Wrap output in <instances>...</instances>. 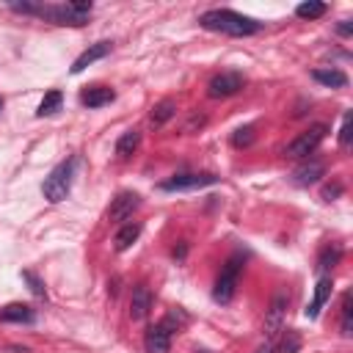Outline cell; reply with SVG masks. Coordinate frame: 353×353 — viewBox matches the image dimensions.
Returning <instances> with one entry per match:
<instances>
[{"mask_svg":"<svg viewBox=\"0 0 353 353\" xmlns=\"http://www.w3.org/2000/svg\"><path fill=\"white\" fill-rule=\"evenodd\" d=\"M174 113H176V102H174V99H163V102H157V105L152 108L149 124H152V127H163Z\"/></svg>","mask_w":353,"mask_h":353,"instance_id":"19","label":"cell"},{"mask_svg":"<svg viewBox=\"0 0 353 353\" xmlns=\"http://www.w3.org/2000/svg\"><path fill=\"white\" fill-rule=\"evenodd\" d=\"M141 237V223H135V221H130V223H124L119 232H116V237H113V245H116V251H127L135 240Z\"/></svg>","mask_w":353,"mask_h":353,"instance_id":"17","label":"cell"},{"mask_svg":"<svg viewBox=\"0 0 353 353\" xmlns=\"http://www.w3.org/2000/svg\"><path fill=\"white\" fill-rule=\"evenodd\" d=\"M243 74H237V72H221V74H215L212 80H210V85H207V94L212 97V99H223V97H232V94H237L240 88H243Z\"/></svg>","mask_w":353,"mask_h":353,"instance_id":"8","label":"cell"},{"mask_svg":"<svg viewBox=\"0 0 353 353\" xmlns=\"http://www.w3.org/2000/svg\"><path fill=\"white\" fill-rule=\"evenodd\" d=\"M339 143H342V146H347V143H350V113H345V119H342V130H339Z\"/></svg>","mask_w":353,"mask_h":353,"instance_id":"27","label":"cell"},{"mask_svg":"<svg viewBox=\"0 0 353 353\" xmlns=\"http://www.w3.org/2000/svg\"><path fill=\"white\" fill-rule=\"evenodd\" d=\"M22 279L30 284V292H33V295H39V298H44V295H47V292H44V287H41V281H39L30 270H22Z\"/></svg>","mask_w":353,"mask_h":353,"instance_id":"26","label":"cell"},{"mask_svg":"<svg viewBox=\"0 0 353 353\" xmlns=\"http://www.w3.org/2000/svg\"><path fill=\"white\" fill-rule=\"evenodd\" d=\"M251 141H254V127H251V124L237 127L234 135H232V143H234L237 149H240V146H251Z\"/></svg>","mask_w":353,"mask_h":353,"instance_id":"24","label":"cell"},{"mask_svg":"<svg viewBox=\"0 0 353 353\" xmlns=\"http://www.w3.org/2000/svg\"><path fill=\"white\" fill-rule=\"evenodd\" d=\"M353 334V317H350V295L342 298V336Z\"/></svg>","mask_w":353,"mask_h":353,"instance_id":"25","label":"cell"},{"mask_svg":"<svg viewBox=\"0 0 353 353\" xmlns=\"http://www.w3.org/2000/svg\"><path fill=\"white\" fill-rule=\"evenodd\" d=\"M339 193H342V185H328V188H323V199H325V201L336 199Z\"/></svg>","mask_w":353,"mask_h":353,"instance_id":"29","label":"cell"},{"mask_svg":"<svg viewBox=\"0 0 353 353\" xmlns=\"http://www.w3.org/2000/svg\"><path fill=\"white\" fill-rule=\"evenodd\" d=\"M207 185H218V176L215 174H176V176H171V179H165L163 185H160V190H168V193H174V190H199V188H207Z\"/></svg>","mask_w":353,"mask_h":353,"instance_id":"6","label":"cell"},{"mask_svg":"<svg viewBox=\"0 0 353 353\" xmlns=\"http://www.w3.org/2000/svg\"><path fill=\"white\" fill-rule=\"evenodd\" d=\"M287 303H290L287 292H284V290H279V292L273 295L270 306H268V314H265V339H279V336H281V331H284Z\"/></svg>","mask_w":353,"mask_h":353,"instance_id":"5","label":"cell"},{"mask_svg":"<svg viewBox=\"0 0 353 353\" xmlns=\"http://www.w3.org/2000/svg\"><path fill=\"white\" fill-rule=\"evenodd\" d=\"M174 256H176V259H185V245H179V248H174Z\"/></svg>","mask_w":353,"mask_h":353,"instance_id":"31","label":"cell"},{"mask_svg":"<svg viewBox=\"0 0 353 353\" xmlns=\"http://www.w3.org/2000/svg\"><path fill=\"white\" fill-rule=\"evenodd\" d=\"M143 347H146V353H168L171 350V331L163 323L149 325L146 336H143Z\"/></svg>","mask_w":353,"mask_h":353,"instance_id":"9","label":"cell"},{"mask_svg":"<svg viewBox=\"0 0 353 353\" xmlns=\"http://www.w3.org/2000/svg\"><path fill=\"white\" fill-rule=\"evenodd\" d=\"M138 146H141V132H138V130H127V132L116 141V157H119V160H127V157L135 154Z\"/></svg>","mask_w":353,"mask_h":353,"instance_id":"16","label":"cell"},{"mask_svg":"<svg viewBox=\"0 0 353 353\" xmlns=\"http://www.w3.org/2000/svg\"><path fill=\"white\" fill-rule=\"evenodd\" d=\"M149 309H152V292H149L146 284H138L132 290V298H130V317L132 320H143L149 314Z\"/></svg>","mask_w":353,"mask_h":353,"instance_id":"12","label":"cell"},{"mask_svg":"<svg viewBox=\"0 0 353 353\" xmlns=\"http://www.w3.org/2000/svg\"><path fill=\"white\" fill-rule=\"evenodd\" d=\"M339 259H342V248H339V245H328V248H323V254H320V259H317V270L325 273V270H331Z\"/></svg>","mask_w":353,"mask_h":353,"instance_id":"21","label":"cell"},{"mask_svg":"<svg viewBox=\"0 0 353 353\" xmlns=\"http://www.w3.org/2000/svg\"><path fill=\"white\" fill-rule=\"evenodd\" d=\"M110 52V41H97V44H91L74 63H72V74H80L85 66H91L94 61H99V58H105Z\"/></svg>","mask_w":353,"mask_h":353,"instance_id":"13","label":"cell"},{"mask_svg":"<svg viewBox=\"0 0 353 353\" xmlns=\"http://www.w3.org/2000/svg\"><path fill=\"white\" fill-rule=\"evenodd\" d=\"M298 350H301V336H298V331H292V328L281 331V336H279V353H298Z\"/></svg>","mask_w":353,"mask_h":353,"instance_id":"22","label":"cell"},{"mask_svg":"<svg viewBox=\"0 0 353 353\" xmlns=\"http://www.w3.org/2000/svg\"><path fill=\"white\" fill-rule=\"evenodd\" d=\"M240 273H243V256H240V254H234V256H232V259L223 265L221 276L215 279V287H212V298H215L218 303H229V301L234 298V290H237Z\"/></svg>","mask_w":353,"mask_h":353,"instance_id":"3","label":"cell"},{"mask_svg":"<svg viewBox=\"0 0 353 353\" xmlns=\"http://www.w3.org/2000/svg\"><path fill=\"white\" fill-rule=\"evenodd\" d=\"M61 102H63V97H61V91H47L44 94V99H41V105H39V110H36V116H52V113H58L61 110Z\"/></svg>","mask_w":353,"mask_h":353,"instance_id":"20","label":"cell"},{"mask_svg":"<svg viewBox=\"0 0 353 353\" xmlns=\"http://www.w3.org/2000/svg\"><path fill=\"white\" fill-rule=\"evenodd\" d=\"M331 290H334L331 276H320V281H317V287H314V298H312V303L306 306V317H309V320H314V317L320 314V309L328 303Z\"/></svg>","mask_w":353,"mask_h":353,"instance_id":"11","label":"cell"},{"mask_svg":"<svg viewBox=\"0 0 353 353\" xmlns=\"http://www.w3.org/2000/svg\"><path fill=\"white\" fill-rule=\"evenodd\" d=\"M336 30H339L342 36H350V30H353V28H350V22H342V25H339Z\"/></svg>","mask_w":353,"mask_h":353,"instance_id":"30","label":"cell"},{"mask_svg":"<svg viewBox=\"0 0 353 353\" xmlns=\"http://www.w3.org/2000/svg\"><path fill=\"white\" fill-rule=\"evenodd\" d=\"M83 105H88V108H102V105H110L113 99H116V94H113V88H105V85H91V88H85L83 91Z\"/></svg>","mask_w":353,"mask_h":353,"instance_id":"15","label":"cell"},{"mask_svg":"<svg viewBox=\"0 0 353 353\" xmlns=\"http://www.w3.org/2000/svg\"><path fill=\"white\" fill-rule=\"evenodd\" d=\"M199 353H210V350H199Z\"/></svg>","mask_w":353,"mask_h":353,"instance_id":"32","label":"cell"},{"mask_svg":"<svg viewBox=\"0 0 353 353\" xmlns=\"http://www.w3.org/2000/svg\"><path fill=\"white\" fill-rule=\"evenodd\" d=\"M0 110H3V99H0Z\"/></svg>","mask_w":353,"mask_h":353,"instance_id":"33","label":"cell"},{"mask_svg":"<svg viewBox=\"0 0 353 353\" xmlns=\"http://www.w3.org/2000/svg\"><path fill=\"white\" fill-rule=\"evenodd\" d=\"M325 132H328V127H325V124H312L309 130H303L298 138H292V141L287 143L284 154H287V157H292V160H303V157H309V154L323 143Z\"/></svg>","mask_w":353,"mask_h":353,"instance_id":"4","label":"cell"},{"mask_svg":"<svg viewBox=\"0 0 353 353\" xmlns=\"http://www.w3.org/2000/svg\"><path fill=\"white\" fill-rule=\"evenodd\" d=\"M138 204H141V196H138L135 190H121V193H116V199H113L110 207H108V221H110V223L127 221V218L138 210Z\"/></svg>","mask_w":353,"mask_h":353,"instance_id":"7","label":"cell"},{"mask_svg":"<svg viewBox=\"0 0 353 353\" xmlns=\"http://www.w3.org/2000/svg\"><path fill=\"white\" fill-rule=\"evenodd\" d=\"M33 309L28 303H6L0 309V323H33Z\"/></svg>","mask_w":353,"mask_h":353,"instance_id":"14","label":"cell"},{"mask_svg":"<svg viewBox=\"0 0 353 353\" xmlns=\"http://www.w3.org/2000/svg\"><path fill=\"white\" fill-rule=\"evenodd\" d=\"M199 25L204 30H212V33H226V36H251L256 33L262 25L245 14H237L232 8H212V11H204L199 17Z\"/></svg>","mask_w":353,"mask_h":353,"instance_id":"1","label":"cell"},{"mask_svg":"<svg viewBox=\"0 0 353 353\" xmlns=\"http://www.w3.org/2000/svg\"><path fill=\"white\" fill-rule=\"evenodd\" d=\"M323 174H325V165H323L320 160H309V163H301V165L292 171V182L301 185V188H309V185H314Z\"/></svg>","mask_w":353,"mask_h":353,"instance_id":"10","label":"cell"},{"mask_svg":"<svg viewBox=\"0 0 353 353\" xmlns=\"http://www.w3.org/2000/svg\"><path fill=\"white\" fill-rule=\"evenodd\" d=\"M295 14H298L301 19H317V17H323V14H325V3H320V0L301 3V6L295 8Z\"/></svg>","mask_w":353,"mask_h":353,"instance_id":"23","label":"cell"},{"mask_svg":"<svg viewBox=\"0 0 353 353\" xmlns=\"http://www.w3.org/2000/svg\"><path fill=\"white\" fill-rule=\"evenodd\" d=\"M312 77H314L317 83L328 85V88H345V85H347V77H345V72H339V69H314Z\"/></svg>","mask_w":353,"mask_h":353,"instance_id":"18","label":"cell"},{"mask_svg":"<svg viewBox=\"0 0 353 353\" xmlns=\"http://www.w3.org/2000/svg\"><path fill=\"white\" fill-rule=\"evenodd\" d=\"M254 353H279V339H265V345H259Z\"/></svg>","mask_w":353,"mask_h":353,"instance_id":"28","label":"cell"},{"mask_svg":"<svg viewBox=\"0 0 353 353\" xmlns=\"http://www.w3.org/2000/svg\"><path fill=\"white\" fill-rule=\"evenodd\" d=\"M72 179H74V157H66L63 163H58V165L47 174V179H44V185H41L44 199L52 201V204L63 201V199L69 196V190H72Z\"/></svg>","mask_w":353,"mask_h":353,"instance_id":"2","label":"cell"}]
</instances>
